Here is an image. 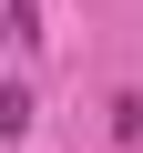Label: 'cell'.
I'll return each mask as SVG.
<instances>
[{"mask_svg":"<svg viewBox=\"0 0 143 153\" xmlns=\"http://www.w3.org/2000/svg\"><path fill=\"white\" fill-rule=\"evenodd\" d=\"M10 31H21V41H41V0H10Z\"/></svg>","mask_w":143,"mask_h":153,"instance_id":"1","label":"cell"}]
</instances>
